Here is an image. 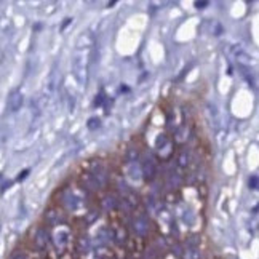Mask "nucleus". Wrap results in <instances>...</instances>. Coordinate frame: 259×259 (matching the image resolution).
<instances>
[{
    "label": "nucleus",
    "instance_id": "9",
    "mask_svg": "<svg viewBox=\"0 0 259 259\" xmlns=\"http://www.w3.org/2000/svg\"><path fill=\"white\" fill-rule=\"evenodd\" d=\"M103 104V95L96 96V101H95V106H101Z\"/></svg>",
    "mask_w": 259,
    "mask_h": 259
},
{
    "label": "nucleus",
    "instance_id": "1",
    "mask_svg": "<svg viewBox=\"0 0 259 259\" xmlns=\"http://www.w3.org/2000/svg\"><path fill=\"white\" fill-rule=\"evenodd\" d=\"M21 106H23V95L19 93L18 90H15V92H12L8 96V109L12 112H16L21 109Z\"/></svg>",
    "mask_w": 259,
    "mask_h": 259
},
{
    "label": "nucleus",
    "instance_id": "7",
    "mask_svg": "<svg viewBox=\"0 0 259 259\" xmlns=\"http://www.w3.org/2000/svg\"><path fill=\"white\" fill-rule=\"evenodd\" d=\"M55 216H56L55 210H48V211L45 213V219H47L48 223H53V221H55Z\"/></svg>",
    "mask_w": 259,
    "mask_h": 259
},
{
    "label": "nucleus",
    "instance_id": "6",
    "mask_svg": "<svg viewBox=\"0 0 259 259\" xmlns=\"http://www.w3.org/2000/svg\"><path fill=\"white\" fill-rule=\"evenodd\" d=\"M99 125H101V120H99L98 117H93L88 120V128L90 130H95V128H99Z\"/></svg>",
    "mask_w": 259,
    "mask_h": 259
},
{
    "label": "nucleus",
    "instance_id": "2",
    "mask_svg": "<svg viewBox=\"0 0 259 259\" xmlns=\"http://www.w3.org/2000/svg\"><path fill=\"white\" fill-rule=\"evenodd\" d=\"M155 173H157V170H155L154 162L152 160H146L143 163V176H144L146 181H152V179L155 178Z\"/></svg>",
    "mask_w": 259,
    "mask_h": 259
},
{
    "label": "nucleus",
    "instance_id": "5",
    "mask_svg": "<svg viewBox=\"0 0 259 259\" xmlns=\"http://www.w3.org/2000/svg\"><path fill=\"white\" fill-rule=\"evenodd\" d=\"M257 187H259V178H257V175H251V178H250V189H251V191H257Z\"/></svg>",
    "mask_w": 259,
    "mask_h": 259
},
{
    "label": "nucleus",
    "instance_id": "4",
    "mask_svg": "<svg viewBox=\"0 0 259 259\" xmlns=\"http://www.w3.org/2000/svg\"><path fill=\"white\" fill-rule=\"evenodd\" d=\"M178 162H179V165H181V166H186L189 163V152L187 151H183L181 154H179Z\"/></svg>",
    "mask_w": 259,
    "mask_h": 259
},
{
    "label": "nucleus",
    "instance_id": "3",
    "mask_svg": "<svg viewBox=\"0 0 259 259\" xmlns=\"http://www.w3.org/2000/svg\"><path fill=\"white\" fill-rule=\"evenodd\" d=\"M139 157V151L138 147H130L128 152H126V160L128 162H136V158Z\"/></svg>",
    "mask_w": 259,
    "mask_h": 259
},
{
    "label": "nucleus",
    "instance_id": "10",
    "mask_svg": "<svg viewBox=\"0 0 259 259\" xmlns=\"http://www.w3.org/2000/svg\"><path fill=\"white\" fill-rule=\"evenodd\" d=\"M27 175H29V170H24V171H23L21 175H19V178H18V181H23V179H24V178H26Z\"/></svg>",
    "mask_w": 259,
    "mask_h": 259
},
{
    "label": "nucleus",
    "instance_id": "8",
    "mask_svg": "<svg viewBox=\"0 0 259 259\" xmlns=\"http://www.w3.org/2000/svg\"><path fill=\"white\" fill-rule=\"evenodd\" d=\"M208 5H210L208 2H195V7H197L198 10H203V8H205V7H208Z\"/></svg>",
    "mask_w": 259,
    "mask_h": 259
}]
</instances>
